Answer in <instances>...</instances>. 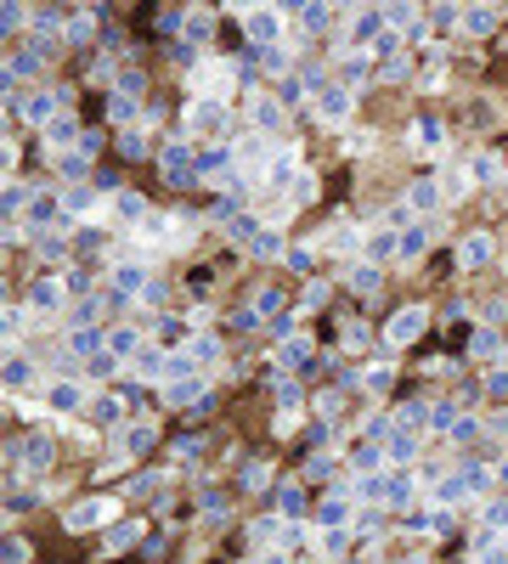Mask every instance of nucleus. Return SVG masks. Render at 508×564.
Instances as JSON below:
<instances>
[{"mask_svg": "<svg viewBox=\"0 0 508 564\" xmlns=\"http://www.w3.org/2000/svg\"><path fill=\"white\" fill-rule=\"evenodd\" d=\"M130 113H136V107H130V96H113V102H108V119H119V124H124Z\"/></svg>", "mask_w": 508, "mask_h": 564, "instance_id": "14", "label": "nucleus"}, {"mask_svg": "<svg viewBox=\"0 0 508 564\" xmlns=\"http://www.w3.org/2000/svg\"><path fill=\"white\" fill-rule=\"evenodd\" d=\"M18 457H29L34 468H46V463H51V440H46V435H29L23 446H12V463H18Z\"/></svg>", "mask_w": 508, "mask_h": 564, "instance_id": "2", "label": "nucleus"}, {"mask_svg": "<svg viewBox=\"0 0 508 564\" xmlns=\"http://www.w3.org/2000/svg\"><path fill=\"white\" fill-rule=\"evenodd\" d=\"M40 254H46V260H63L68 243H63V237H40Z\"/></svg>", "mask_w": 508, "mask_h": 564, "instance_id": "16", "label": "nucleus"}, {"mask_svg": "<svg viewBox=\"0 0 508 564\" xmlns=\"http://www.w3.org/2000/svg\"><path fill=\"white\" fill-rule=\"evenodd\" d=\"M158 169H164V181H169V186H187V181H193L187 147H164V152H158Z\"/></svg>", "mask_w": 508, "mask_h": 564, "instance_id": "1", "label": "nucleus"}, {"mask_svg": "<svg viewBox=\"0 0 508 564\" xmlns=\"http://www.w3.org/2000/svg\"><path fill=\"white\" fill-rule=\"evenodd\" d=\"M68 209H91V186H74V192H68Z\"/></svg>", "mask_w": 508, "mask_h": 564, "instance_id": "20", "label": "nucleus"}, {"mask_svg": "<svg viewBox=\"0 0 508 564\" xmlns=\"http://www.w3.org/2000/svg\"><path fill=\"white\" fill-rule=\"evenodd\" d=\"M6 384L18 390V384H29V361L23 355H12V367H6Z\"/></svg>", "mask_w": 508, "mask_h": 564, "instance_id": "13", "label": "nucleus"}, {"mask_svg": "<svg viewBox=\"0 0 508 564\" xmlns=\"http://www.w3.org/2000/svg\"><path fill=\"white\" fill-rule=\"evenodd\" d=\"M108 350H113V355H130V350H136V333H130V327H113V333H108Z\"/></svg>", "mask_w": 508, "mask_h": 564, "instance_id": "8", "label": "nucleus"}, {"mask_svg": "<svg viewBox=\"0 0 508 564\" xmlns=\"http://www.w3.org/2000/svg\"><path fill=\"white\" fill-rule=\"evenodd\" d=\"M141 209H147V198H141V192H119V215H124V221H136Z\"/></svg>", "mask_w": 508, "mask_h": 564, "instance_id": "10", "label": "nucleus"}, {"mask_svg": "<svg viewBox=\"0 0 508 564\" xmlns=\"http://www.w3.org/2000/svg\"><path fill=\"white\" fill-rule=\"evenodd\" d=\"M23 558H29V542L12 536V542H6V564H23Z\"/></svg>", "mask_w": 508, "mask_h": 564, "instance_id": "17", "label": "nucleus"}, {"mask_svg": "<svg viewBox=\"0 0 508 564\" xmlns=\"http://www.w3.org/2000/svg\"><path fill=\"white\" fill-rule=\"evenodd\" d=\"M29 305H34V310H57V305H63V288H57V282H34V288H29Z\"/></svg>", "mask_w": 508, "mask_h": 564, "instance_id": "3", "label": "nucleus"}, {"mask_svg": "<svg viewBox=\"0 0 508 564\" xmlns=\"http://www.w3.org/2000/svg\"><path fill=\"white\" fill-rule=\"evenodd\" d=\"M29 221H34V226H46V221H57V198H34V209H29Z\"/></svg>", "mask_w": 508, "mask_h": 564, "instance_id": "11", "label": "nucleus"}, {"mask_svg": "<svg viewBox=\"0 0 508 564\" xmlns=\"http://www.w3.org/2000/svg\"><path fill=\"white\" fill-rule=\"evenodd\" d=\"M147 440H152V435H147L141 424H124V435H119V446H124V452H147Z\"/></svg>", "mask_w": 508, "mask_h": 564, "instance_id": "7", "label": "nucleus"}, {"mask_svg": "<svg viewBox=\"0 0 508 564\" xmlns=\"http://www.w3.org/2000/svg\"><path fill=\"white\" fill-rule=\"evenodd\" d=\"M96 344H102V333H96V327H91V322H85V327H74V333H68V350H74V355H91V350H96Z\"/></svg>", "mask_w": 508, "mask_h": 564, "instance_id": "4", "label": "nucleus"}, {"mask_svg": "<svg viewBox=\"0 0 508 564\" xmlns=\"http://www.w3.org/2000/svg\"><path fill=\"white\" fill-rule=\"evenodd\" d=\"M141 91H147V79H141L136 68H124V74H119V96H141Z\"/></svg>", "mask_w": 508, "mask_h": 564, "instance_id": "9", "label": "nucleus"}, {"mask_svg": "<svg viewBox=\"0 0 508 564\" xmlns=\"http://www.w3.org/2000/svg\"><path fill=\"white\" fill-rule=\"evenodd\" d=\"M51 407H63V412L79 407V390H74V384H57V390H51Z\"/></svg>", "mask_w": 508, "mask_h": 564, "instance_id": "12", "label": "nucleus"}, {"mask_svg": "<svg viewBox=\"0 0 508 564\" xmlns=\"http://www.w3.org/2000/svg\"><path fill=\"white\" fill-rule=\"evenodd\" d=\"M57 23H63L57 6H34V34H57Z\"/></svg>", "mask_w": 508, "mask_h": 564, "instance_id": "5", "label": "nucleus"}, {"mask_svg": "<svg viewBox=\"0 0 508 564\" xmlns=\"http://www.w3.org/2000/svg\"><path fill=\"white\" fill-rule=\"evenodd\" d=\"M130 542H136V525H119V530L108 536V547H130Z\"/></svg>", "mask_w": 508, "mask_h": 564, "instance_id": "19", "label": "nucleus"}, {"mask_svg": "<svg viewBox=\"0 0 508 564\" xmlns=\"http://www.w3.org/2000/svg\"><path fill=\"white\" fill-rule=\"evenodd\" d=\"M23 18H34V12H23V6H6V34H18V29H23Z\"/></svg>", "mask_w": 508, "mask_h": 564, "instance_id": "18", "label": "nucleus"}, {"mask_svg": "<svg viewBox=\"0 0 508 564\" xmlns=\"http://www.w3.org/2000/svg\"><path fill=\"white\" fill-rule=\"evenodd\" d=\"M102 147H108V130H102V124H85V136H79V152L91 158V152H102Z\"/></svg>", "mask_w": 508, "mask_h": 564, "instance_id": "6", "label": "nucleus"}, {"mask_svg": "<svg viewBox=\"0 0 508 564\" xmlns=\"http://www.w3.org/2000/svg\"><path fill=\"white\" fill-rule=\"evenodd\" d=\"M74 249H79V254H96V249H102V232H79Z\"/></svg>", "mask_w": 508, "mask_h": 564, "instance_id": "15", "label": "nucleus"}]
</instances>
